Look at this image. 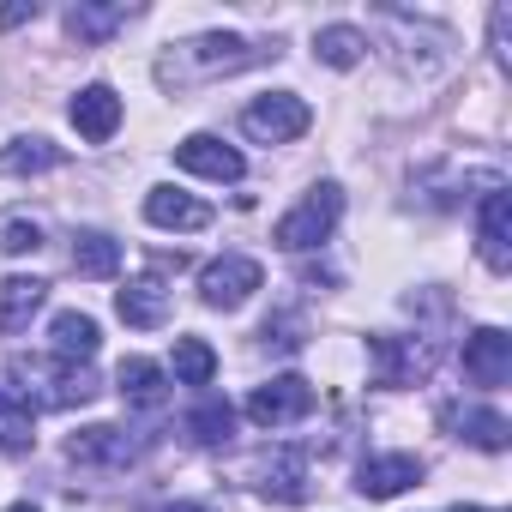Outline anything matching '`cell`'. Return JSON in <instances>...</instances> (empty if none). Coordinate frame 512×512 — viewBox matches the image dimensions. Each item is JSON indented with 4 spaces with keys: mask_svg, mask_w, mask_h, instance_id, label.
Segmentation results:
<instances>
[{
    "mask_svg": "<svg viewBox=\"0 0 512 512\" xmlns=\"http://www.w3.org/2000/svg\"><path fill=\"white\" fill-rule=\"evenodd\" d=\"M266 55H278V49H260L241 31H199V37H181L157 55V85L163 91H199V85H217V79L260 67Z\"/></svg>",
    "mask_w": 512,
    "mask_h": 512,
    "instance_id": "6da1fadb",
    "label": "cell"
},
{
    "mask_svg": "<svg viewBox=\"0 0 512 512\" xmlns=\"http://www.w3.org/2000/svg\"><path fill=\"white\" fill-rule=\"evenodd\" d=\"M7 374L19 386V404H31V416L37 410H79V404H91L103 392L91 368L61 362V356H13Z\"/></svg>",
    "mask_w": 512,
    "mask_h": 512,
    "instance_id": "7a4b0ae2",
    "label": "cell"
},
{
    "mask_svg": "<svg viewBox=\"0 0 512 512\" xmlns=\"http://www.w3.org/2000/svg\"><path fill=\"white\" fill-rule=\"evenodd\" d=\"M338 217H344V187H338V181H314V187H308L284 217H278L272 241H278L284 253H314V247H326V241H332Z\"/></svg>",
    "mask_w": 512,
    "mask_h": 512,
    "instance_id": "3957f363",
    "label": "cell"
},
{
    "mask_svg": "<svg viewBox=\"0 0 512 512\" xmlns=\"http://www.w3.org/2000/svg\"><path fill=\"white\" fill-rule=\"evenodd\" d=\"M434 362H440V350H434V338H404V332H374L368 338V374H374V386H386V392H404V386H422L428 374H434Z\"/></svg>",
    "mask_w": 512,
    "mask_h": 512,
    "instance_id": "277c9868",
    "label": "cell"
},
{
    "mask_svg": "<svg viewBox=\"0 0 512 512\" xmlns=\"http://www.w3.org/2000/svg\"><path fill=\"white\" fill-rule=\"evenodd\" d=\"M253 290H266V266L253 253H217V260L199 272V302L211 314H235L253 302Z\"/></svg>",
    "mask_w": 512,
    "mask_h": 512,
    "instance_id": "5b68a950",
    "label": "cell"
},
{
    "mask_svg": "<svg viewBox=\"0 0 512 512\" xmlns=\"http://www.w3.org/2000/svg\"><path fill=\"white\" fill-rule=\"evenodd\" d=\"M67 458H73L79 470L115 476V470H133V464L145 458V434H133V428H121V422H91V428H79V434L67 440Z\"/></svg>",
    "mask_w": 512,
    "mask_h": 512,
    "instance_id": "8992f818",
    "label": "cell"
},
{
    "mask_svg": "<svg viewBox=\"0 0 512 512\" xmlns=\"http://www.w3.org/2000/svg\"><path fill=\"white\" fill-rule=\"evenodd\" d=\"M308 127H314V109H308L296 91L253 97V103L241 109V133H247L253 145H290V139H302Z\"/></svg>",
    "mask_w": 512,
    "mask_h": 512,
    "instance_id": "52a82bcc",
    "label": "cell"
},
{
    "mask_svg": "<svg viewBox=\"0 0 512 512\" xmlns=\"http://www.w3.org/2000/svg\"><path fill=\"white\" fill-rule=\"evenodd\" d=\"M314 404H320V392H314L302 374H278V380H266V386H253L247 422H253V428H296V422L314 416Z\"/></svg>",
    "mask_w": 512,
    "mask_h": 512,
    "instance_id": "ba28073f",
    "label": "cell"
},
{
    "mask_svg": "<svg viewBox=\"0 0 512 512\" xmlns=\"http://www.w3.org/2000/svg\"><path fill=\"white\" fill-rule=\"evenodd\" d=\"M308 482H314V470H308V452H296V446H272L253 458V494L272 506H302L314 494Z\"/></svg>",
    "mask_w": 512,
    "mask_h": 512,
    "instance_id": "9c48e42d",
    "label": "cell"
},
{
    "mask_svg": "<svg viewBox=\"0 0 512 512\" xmlns=\"http://www.w3.org/2000/svg\"><path fill=\"white\" fill-rule=\"evenodd\" d=\"M458 362H464V380H470L476 392H494V386L512 380V338H506L500 326H476V332L464 338Z\"/></svg>",
    "mask_w": 512,
    "mask_h": 512,
    "instance_id": "30bf717a",
    "label": "cell"
},
{
    "mask_svg": "<svg viewBox=\"0 0 512 512\" xmlns=\"http://www.w3.org/2000/svg\"><path fill=\"white\" fill-rule=\"evenodd\" d=\"M476 253L494 278L512 272V199H506V187H488L476 205Z\"/></svg>",
    "mask_w": 512,
    "mask_h": 512,
    "instance_id": "8fae6325",
    "label": "cell"
},
{
    "mask_svg": "<svg viewBox=\"0 0 512 512\" xmlns=\"http://www.w3.org/2000/svg\"><path fill=\"white\" fill-rule=\"evenodd\" d=\"M428 476V464L416 458V452H368L362 464H356V494H368V500H398L404 488H416Z\"/></svg>",
    "mask_w": 512,
    "mask_h": 512,
    "instance_id": "7c38bea8",
    "label": "cell"
},
{
    "mask_svg": "<svg viewBox=\"0 0 512 512\" xmlns=\"http://www.w3.org/2000/svg\"><path fill=\"white\" fill-rule=\"evenodd\" d=\"M175 169L205 175V181H241V175H247V157H241L235 145H223L217 133H187V139L175 145Z\"/></svg>",
    "mask_w": 512,
    "mask_h": 512,
    "instance_id": "4fadbf2b",
    "label": "cell"
},
{
    "mask_svg": "<svg viewBox=\"0 0 512 512\" xmlns=\"http://www.w3.org/2000/svg\"><path fill=\"white\" fill-rule=\"evenodd\" d=\"M121 97H115V85H85L73 103H67V121L79 127V139L85 145H109L115 133H121Z\"/></svg>",
    "mask_w": 512,
    "mask_h": 512,
    "instance_id": "5bb4252c",
    "label": "cell"
},
{
    "mask_svg": "<svg viewBox=\"0 0 512 512\" xmlns=\"http://www.w3.org/2000/svg\"><path fill=\"white\" fill-rule=\"evenodd\" d=\"M145 223H151V229H175V235H193V229H205V223H211V205L163 181V187H151V193H145Z\"/></svg>",
    "mask_w": 512,
    "mask_h": 512,
    "instance_id": "9a60e30c",
    "label": "cell"
},
{
    "mask_svg": "<svg viewBox=\"0 0 512 512\" xmlns=\"http://www.w3.org/2000/svg\"><path fill=\"white\" fill-rule=\"evenodd\" d=\"M440 422H446L458 440L482 446V452H506V446H512V422H506L500 410H488V404H446Z\"/></svg>",
    "mask_w": 512,
    "mask_h": 512,
    "instance_id": "2e32d148",
    "label": "cell"
},
{
    "mask_svg": "<svg viewBox=\"0 0 512 512\" xmlns=\"http://www.w3.org/2000/svg\"><path fill=\"white\" fill-rule=\"evenodd\" d=\"M97 350H103V332H97V320H91V314H79V308H61V314L49 320V356L91 368V356H97Z\"/></svg>",
    "mask_w": 512,
    "mask_h": 512,
    "instance_id": "e0dca14e",
    "label": "cell"
},
{
    "mask_svg": "<svg viewBox=\"0 0 512 512\" xmlns=\"http://www.w3.org/2000/svg\"><path fill=\"white\" fill-rule=\"evenodd\" d=\"M115 392L127 398V410H163V398H169V368L151 362V356H127V362L115 368Z\"/></svg>",
    "mask_w": 512,
    "mask_h": 512,
    "instance_id": "ac0fdd59",
    "label": "cell"
},
{
    "mask_svg": "<svg viewBox=\"0 0 512 512\" xmlns=\"http://www.w3.org/2000/svg\"><path fill=\"white\" fill-rule=\"evenodd\" d=\"M43 302H49V284H43V278H25V272L0 278V332L19 338V332L43 314Z\"/></svg>",
    "mask_w": 512,
    "mask_h": 512,
    "instance_id": "d6986e66",
    "label": "cell"
},
{
    "mask_svg": "<svg viewBox=\"0 0 512 512\" xmlns=\"http://www.w3.org/2000/svg\"><path fill=\"white\" fill-rule=\"evenodd\" d=\"M127 19H133V7H121V0H79V7H67V37L85 43V49H97V43H109Z\"/></svg>",
    "mask_w": 512,
    "mask_h": 512,
    "instance_id": "ffe728a7",
    "label": "cell"
},
{
    "mask_svg": "<svg viewBox=\"0 0 512 512\" xmlns=\"http://www.w3.org/2000/svg\"><path fill=\"white\" fill-rule=\"evenodd\" d=\"M115 314L133 332H157V326H169V290L157 278H133L127 290H115Z\"/></svg>",
    "mask_w": 512,
    "mask_h": 512,
    "instance_id": "44dd1931",
    "label": "cell"
},
{
    "mask_svg": "<svg viewBox=\"0 0 512 512\" xmlns=\"http://www.w3.org/2000/svg\"><path fill=\"white\" fill-rule=\"evenodd\" d=\"M61 163H67V151L55 139H43V133H25V139L0 145V175H49Z\"/></svg>",
    "mask_w": 512,
    "mask_h": 512,
    "instance_id": "7402d4cb",
    "label": "cell"
},
{
    "mask_svg": "<svg viewBox=\"0 0 512 512\" xmlns=\"http://www.w3.org/2000/svg\"><path fill=\"white\" fill-rule=\"evenodd\" d=\"M362 55H368V31H362V25H320V31H314V61H320V67L350 73Z\"/></svg>",
    "mask_w": 512,
    "mask_h": 512,
    "instance_id": "603a6c76",
    "label": "cell"
},
{
    "mask_svg": "<svg viewBox=\"0 0 512 512\" xmlns=\"http://www.w3.org/2000/svg\"><path fill=\"white\" fill-rule=\"evenodd\" d=\"M73 272L79 278H115L121 272V241L103 229H79L73 235Z\"/></svg>",
    "mask_w": 512,
    "mask_h": 512,
    "instance_id": "cb8c5ba5",
    "label": "cell"
},
{
    "mask_svg": "<svg viewBox=\"0 0 512 512\" xmlns=\"http://www.w3.org/2000/svg\"><path fill=\"white\" fill-rule=\"evenodd\" d=\"M187 434H193L199 446H229V440H235V404L217 398V392H205V398L187 410Z\"/></svg>",
    "mask_w": 512,
    "mask_h": 512,
    "instance_id": "d4e9b609",
    "label": "cell"
},
{
    "mask_svg": "<svg viewBox=\"0 0 512 512\" xmlns=\"http://www.w3.org/2000/svg\"><path fill=\"white\" fill-rule=\"evenodd\" d=\"M31 446H37V416H31V404H19V392L0 386V452H7V458H25Z\"/></svg>",
    "mask_w": 512,
    "mask_h": 512,
    "instance_id": "484cf974",
    "label": "cell"
},
{
    "mask_svg": "<svg viewBox=\"0 0 512 512\" xmlns=\"http://www.w3.org/2000/svg\"><path fill=\"white\" fill-rule=\"evenodd\" d=\"M169 368H175V386H211L217 380V350L205 338H175Z\"/></svg>",
    "mask_w": 512,
    "mask_h": 512,
    "instance_id": "4316f807",
    "label": "cell"
},
{
    "mask_svg": "<svg viewBox=\"0 0 512 512\" xmlns=\"http://www.w3.org/2000/svg\"><path fill=\"white\" fill-rule=\"evenodd\" d=\"M0 247H7V253H37L43 247V223L25 217V211H7V217H0Z\"/></svg>",
    "mask_w": 512,
    "mask_h": 512,
    "instance_id": "83f0119b",
    "label": "cell"
},
{
    "mask_svg": "<svg viewBox=\"0 0 512 512\" xmlns=\"http://www.w3.org/2000/svg\"><path fill=\"white\" fill-rule=\"evenodd\" d=\"M296 332H302V326L284 314V320H266V332H260V338H266V344H278V350H296V344H302Z\"/></svg>",
    "mask_w": 512,
    "mask_h": 512,
    "instance_id": "f1b7e54d",
    "label": "cell"
},
{
    "mask_svg": "<svg viewBox=\"0 0 512 512\" xmlns=\"http://www.w3.org/2000/svg\"><path fill=\"white\" fill-rule=\"evenodd\" d=\"M37 19V0H13V7H0V31H19Z\"/></svg>",
    "mask_w": 512,
    "mask_h": 512,
    "instance_id": "f546056e",
    "label": "cell"
},
{
    "mask_svg": "<svg viewBox=\"0 0 512 512\" xmlns=\"http://www.w3.org/2000/svg\"><path fill=\"white\" fill-rule=\"evenodd\" d=\"M163 512H217V506H211V500H169Z\"/></svg>",
    "mask_w": 512,
    "mask_h": 512,
    "instance_id": "4dcf8cb0",
    "label": "cell"
},
{
    "mask_svg": "<svg viewBox=\"0 0 512 512\" xmlns=\"http://www.w3.org/2000/svg\"><path fill=\"white\" fill-rule=\"evenodd\" d=\"M452 512H494V506H452Z\"/></svg>",
    "mask_w": 512,
    "mask_h": 512,
    "instance_id": "1f68e13d",
    "label": "cell"
},
{
    "mask_svg": "<svg viewBox=\"0 0 512 512\" xmlns=\"http://www.w3.org/2000/svg\"><path fill=\"white\" fill-rule=\"evenodd\" d=\"M7 512H37V506H31V500H19V506H7Z\"/></svg>",
    "mask_w": 512,
    "mask_h": 512,
    "instance_id": "d6a6232c",
    "label": "cell"
}]
</instances>
